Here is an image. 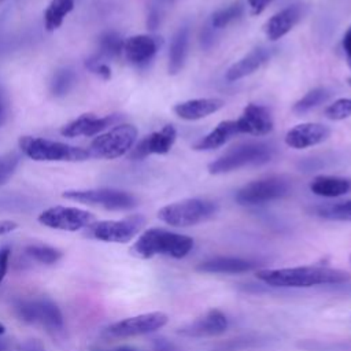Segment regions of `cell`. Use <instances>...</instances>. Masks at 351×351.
<instances>
[{"instance_id": "1", "label": "cell", "mask_w": 351, "mask_h": 351, "mask_svg": "<svg viewBox=\"0 0 351 351\" xmlns=\"http://www.w3.org/2000/svg\"><path fill=\"white\" fill-rule=\"evenodd\" d=\"M256 277L265 284L281 288H308L315 285L343 284L351 278V276L341 269L325 266L265 269L259 270Z\"/></svg>"}, {"instance_id": "2", "label": "cell", "mask_w": 351, "mask_h": 351, "mask_svg": "<svg viewBox=\"0 0 351 351\" xmlns=\"http://www.w3.org/2000/svg\"><path fill=\"white\" fill-rule=\"evenodd\" d=\"M193 248V239L160 228H151L143 232L130 248L134 256L148 259L155 255L184 258Z\"/></svg>"}, {"instance_id": "3", "label": "cell", "mask_w": 351, "mask_h": 351, "mask_svg": "<svg viewBox=\"0 0 351 351\" xmlns=\"http://www.w3.org/2000/svg\"><path fill=\"white\" fill-rule=\"evenodd\" d=\"M21 151L37 162H81L90 158L89 151L40 137L23 136L19 138Z\"/></svg>"}, {"instance_id": "4", "label": "cell", "mask_w": 351, "mask_h": 351, "mask_svg": "<svg viewBox=\"0 0 351 351\" xmlns=\"http://www.w3.org/2000/svg\"><path fill=\"white\" fill-rule=\"evenodd\" d=\"M273 148L266 143H245L233 147L207 166L210 174H223L245 166H259L273 158Z\"/></svg>"}, {"instance_id": "5", "label": "cell", "mask_w": 351, "mask_h": 351, "mask_svg": "<svg viewBox=\"0 0 351 351\" xmlns=\"http://www.w3.org/2000/svg\"><path fill=\"white\" fill-rule=\"evenodd\" d=\"M217 206L204 199H184L170 203L158 211V218L176 228H186L200 223L214 215Z\"/></svg>"}, {"instance_id": "6", "label": "cell", "mask_w": 351, "mask_h": 351, "mask_svg": "<svg viewBox=\"0 0 351 351\" xmlns=\"http://www.w3.org/2000/svg\"><path fill=\"white\" fill-rule=\"evenodd\" d=\"M137 140V129L133 125L122 123L114 126L106 133L99 134L89 147V155L93 158L115 159L130 151Z\"/></svg>"}, {"instance_id": "7", "label": "cell", "mask_w": 351, "mask_h": 351, "mask_svg": "<svg viewBox=\"0 0 351 351\" xmlns=\"http://www.w3.org/2000/svg\"><path fill=\"white\" fill-rule=\"evenodd\" d=\"M145 225V218L140 214L129 215L117 221L93 222L88 230V236L106 243H128L134 239Z\"/></svg>"}, {"instance_id": "8", "label": "cell", "mask_w": 351, "mask_h": 351, "mask_svg": "<svg viewBox=\"0 0 351 351\" xmlns=\"http://www.w3.org/2000/svg\"><path fill=\"white\" fill-rule=\"evenodd\" d=\"M63 197L84 204L100 206L107 210H130L137 206V199L132 193L111 188L73 189L66 191Z\"/></svg>"}, {"instance_id": "9", "label": "cell", "mask_w": 351, "mask_h": 351, "mask_svg": "<svg viewBox=\"0 0 351 351\" xmlns=\"http://www.w3.org/2000/svg\"><path fill=\"white\" fill-rule=\"evenodd\" d=\"M289 192V182L284 177L271 176L245 184L236 193V202L243 206L263 204L284 197Z\"/></svg>"}, {"instance_id": "10", "label": "cell", "mask_w": 351, "mask_h": 351, "mask_svg": "<svg viewBox=\"0 0 351 351\" xmlns=\"http://www.w3.org/2000/svg\"><path fill=\"white\" fill-rule=\"evenodd\" d=\"M16 315L27 324H41L48 330H60L63 328V315L55 302L48 298L34 300H21L15 304Z\"/></svg>"}, {"instance_id": "11", "label": "cell", "mask_w": 351, "mask_h": 351, "mask_svg": "<svg viewBox=\"0 0 351 351\" xmlns=\"http://www.w3.org/2000/svg\"><path fill=\"white\" fill-rule=\"evenodd\" d=\"M95 215L86 210L66 206H53L38 215V222L47 228L77 232L89 228L95 222Z\"/></svg>"}, {"instance_id": "12", "label": "cell", "mask_w": 351, "mask_h": 351, "mask_svg": "<svg viewBox=\"0 0 351 351\" xmlns=\"http://www.w3.org/2000/svg\"><path fill=\"white\" fill-rule=\"evenodd\" d=\"M167 315L162 311L144 313L117 321L106 328L104 335L112 339H125L152 333L167 324Z\"/></svg>"}, {"instance_id": "13", "label": "cell", "mask_w": 351, "mask_h": 351, "mask_svg": "<svg viewBox=\"0 0 351 351\" xmlns=\"http://www.w3.org/2000/svg\"><path fill=\"white\" fill-rule=\"evenodd\" d=\"M177 138V130L173 125H166L144 137L130 152L132 159H144L152 154H167Z\"/></svg>"}, {"instance_id": "14", "label": "cell", "mask_w": 351, "mask_h": 351, "mask_svg": "<svg viewBox=\"0 0 351 351\" xmlns=\"http://www.w3.org/2000/svg\"><path fill=\"white\" fill-rule=\"evenodd\" d=\"M330 134V129L322 123L306 122L289 129L285 134V143L295 149H304L324 143Z\"/></svg>"}, {"instance_id": "15", "label": "cell", "mask_w": 351, "mask_h": 351, "mask_svg": "<svg viewBox=\"0 0 351 351\" xmlns=\"http://www.w3.org/2000/svg\"><path fill=\"white\" fill-rule=\"evenodd\" d=\"M239 133L252 136H265L273 130V119L270 111L265 106L248 104L239 119H236Z\"/></svg>"}, {"instance_id": "16", "label": "cell", "mask_w": 351, "mask_h": 351, "mask_svg": "<svg viewBox=\"0 0 351 351\" xmlns=\"http://www.w3.org/2000/svg\"><path fill=\"white\" fill-rule=\"evenodd\" d=\"M159 49V40L148 34H137L125 40L123 53L129 63L144 66L152 60Z\"/></svg>"}, {"instance_id": "17", "label": "cell", "mask_w": 351, "mask_h": 351, "mask_svg": "<svg viewBox=\"0 0 351 351\" xmlns=\"http://www.w3.org/2000/svg\"><path fill=\"white\" fill-rule=\"evenodd\" d=\"M228 328V318L219 310H211L204 315L196 318L191 324L180 328V333L191 337L217 336L225 332Z\"/></svg>"}, {"instance_id": "18", "label": "cell", "mask_w": 351, "mask_h": 351, "mask_svg": "<svg viewBox=\"0 0 351 351\" xmlns=\"http://www.w3.org/2000/svg\"><path fill=\"white\" fill-rule=\"evenodd\" d=\"M119 119V115H107V117H93L92 114H84L70 123L64 125L60 129V133L66 137H77V136H95L108 126L115 123Z\"/></svg>"}, {"instance_id": "19", "label": "cell", "mask_w": 351, "mask_h": 351, "mask_svg": "<svg viewBox=\"0 0 351 351\" xmlns=\"http://www.w3.org/2000/svg\"><path fill=\"white\" fill-rule=\"evenodd\" d=\"M225 106L222 99L218 97H202V99H192L186 101L177 103L173 107V111L177 117L185 121H196L204 117H208Z\"/></svg>"}, {"instance_id": "20", "label": "cell", "mask_w": 351, "mask_h": 351, "mask_svg": "<svg viewBox=\"0 0 351 351\" xmlns=\"http://www.w3.org/2000/svg\"><path fill=\"white\" fill-rule=\"evenodd\" d=\"M302 18L300 4H292L274 14L265 25V33L270 41L284 37Z\"/></svg>"}, {"instance_id": "21", "label": "cell", "mask_w": 351, "mask_h": 351, "mask_svg": "<svg viewBox=\"0 0 351 351\" xmlns=\"http://www.w3.org/2000/svg\"><path fill=\"white\" fill-rule=\"evenodd\" d=\"M271 56V51L263 47L255 48L251 52H248L245 56H243L240 60L233 63L225 73V78L229 82L241 80L254 71H256L263 63L269 60Z\"/></svg>"}, {"instance_id": "22", "label": "cell", "mask_w": 351, "mask_h": 351, "mask_svg": "<svg viewBox=\"0 0 351 351\" xmlns=\"http://www.w3.org/2000/svg\"><path fill=\"white\" fill-rule=\"evenodd\" d=\"M256 266L255 262L243 259V258H233V256H218L210 261L202 262L197 266L199 271L203 273H221V274H237L245 273L252 270Z\"/></svg>"}, {"instance_id": "23", "label": "cell", "mask_w": 351, "mask_h": 351, "mask_svg": "<svg viewBox=\"0 0 351 351\" xmlns=\"http://www.w3.org/2000/svg\"><path fill=\"white\" fill-rule=\"evenodd\" d=\"M310 191L324 197H339L351 192V178L337 176H317L310 182Z\"/></svg>"}, {"instance_id": "24", "label": "cell", "mask_w": 351, "mask_h": 351, "mask_svg": "<svg viewBox=\"0 0 351 351\" xmlns=\"http://www.w3.org/2000/svg\"><path fill=\"white\" fill-rule=\"evenodd\" d=\"M234 134H239L236 121H222L213 129L208 134L200 138L195 145L193 149L196 151H211L215 148L222 147L228 140H230Z\"/></svg>"}, {"instance_id": "25", "label": "cell", "mask_w": 351, "mask_h": 351, "mask_svg": "<svg viewBox=\"0 0 351 351\" xmlns=\"http://www.w3.org/2000/svg\"><path fill=\"white\" fill-rule=\"evenodd\" d=\"M189 43V29L186 26L180 27L171 38L170 51H169V73L177 74L181 71Z\"/></svg>"}, {"instance_id": "26", "label": "cell", "mask_w": 351, "mask_h": 351, "mask_svg": "<svg viewBox=\"0 0 351 351\" xmlns=\"http://www.w3.org/2000/svg\"><path fill=\"white\" fill-rule=\"evenodd\" d=\"M75 0H51L44 12V25L48 32L56 30L66 15H69L74 8Z\"/></svg>"}, {"instance_id": "27", "label": "cell", "mask_w": 351, "mask_h": 351, "mask_svg": "<svg viewBox=\"0 0 351 351\" xmlns=\"http://www.w3.org/2000/svg\"><path fill=\"white\" fill-rule=\"evenodd\" d=\"M25 254L43 265H53L62 258V251L47 244H30L25 248Z\"/></svg>"}, {"instance_id": "28", "label": "cell", "mask_w": 351, "mask_h": 351, "mask_svg": "<svg viewBox=\"0 0 351 351\" xmlns=\"http://www.w3.org/2000/svg\"><path fill=\"white\" fill-rule=\"evenodd\" d=\"M122 37L115 32H106L99 38V53L103 58H117L123 52Z\"/></svg>"}, {"instance_id": "29", "label": "cell", "mask_w": 351, "mask_h": 351, "mask_svg": "<svg viewBox=\"0 0 351 351\" xmlns=\"http://www.w3.org/2000/svg\"><path fill=\"white\" fill-rule=\"evenodd\" d=\"M330 96L329 90L326 88H315L310 92H307L300 100H298L295 104H293V111L296 114H303V112H307L310 110H313L314 107L319 106L321 103L326 101L328 97Z\"/></svg>"}, {"instance_id": "30", "label": "cell", "mask_w": 351, "mask_h": 351, "mask_svg": "<svg viewBox=\"0 0 351 351\" xmlns=\"http://www.w3.org/2000/svg\"><path fill=\"white\" fill-rule=\"evenodd\" d=\"M74 81H75V74L71 69H67V67L59 69L58 71H55L51 80L49 89L55 96H64L73 88Z\"/></svg>"}, {"instance_id": "31", "label": "cell", "mask_w": 351, "mask_h": 351, "mask_svg": "<svg viewBox=\"0 0 351 351\" xmlns=\"http://www.w3.org/2000/svg\"><path fill=\"white\" fill-rule=\"evenodd\" d=\"M315 213H317V215L326 218V219L351 221V200L339 202L335 204L319 206V207H317Z\"/></svg>"}, {"instance_id": "32", "label": "cell", "mask_w": 351, "mask_h": 351, "mask_svg": "<svg viewBox=\"0 0 351 351\" xmlns=\"http://www.w3.org/2000/svg\"><path fill=\"white\" fill-rule=\"evenodd\" d=\"M243 12V7L240 3L230 4L225 8H221L215 11L211 16V26L215 29H222L226 25H229L232 21L237 19Z\"/></svg>"}, {"instance_id": "33", "label": "cell", "mask_w": 351, "mask_h": 351, "mask_svg": "<svg viewBox=\"0 0 351 351\" xmlns=\"http://www.w3.org/2000/svg\"><path fill=\"white\" fill-rule=\"evenodd\" d=\"M19 165V155L15 151L0 155V186L4 185L15 173Z\"/></svg>"}, {"instance_id": "34", "label": "cell", "mask_w": 351, "mask_h": 351, "mask_svg": "<svg viewBox=\"0 0 351 351\" xmlns=\"http://www.w3.org/2000/svg\"><path fill=\"white\" fill-rule=\"evenodd\" d=\"M325 117L332 121H341L351 117V99L341 97L335 100L326 107Z\"/></svg>"}, {"instance_id": "35", "label": "cell", "mask_w": 351, "mask_h": 351, "mask_svg": "<svg viewBox=\"0 0 351 351\" xmlns=\"http://www.w3.org/2000/svg\"><path fill=\"white\" fill-rule=\"evenodd\" d=\"M85 66L95 74H97L99 77H101L103 80H108L111 77V69L108 67L107 63H104L103 60H100L99 56H92L89 59H86Z\"/></svg>"}, {"instance_id": "36", "label": "cell", "mask_w": 351, "mask_h": 351, "mask_svg": "<svg viewBox=\"0 0 351 351\" xmlns=\"http://www.w3.org/2000/svg\"><path fill=\"white\" fill-rule=\"evenodd\" d=\"M10 256H11V248L8 245L0 247V284L5 278V274L8 270V263H10Z\"/></svg>"}, {"instance_id": "37", "label": "cell", "mask_w": 351, "mask_h": 351, "mask_svg": "<svg viewBox=\"0 0 351 351\" xmlns=\"http://www.w3.org/2000/svg\"><path fill=\"white\" fill-rule=\"evenodd\" d=\"M248 1V7H250V12L252 15H259L265 11V8L273 1V0H247Z\"/></svg>"}, {"instance_id": "38", "label": "cell", "mask_w": 351, "mask_h": 351, "mask_svg": "<svg viewBox=\"0 0 351 351\" xmlns=\"http://www.w3.org/2000/svg\"><path fill=\"white\" fill-rule=\"evenodd\" d=\"M152 344H154V351H181L178 347H176L173 343H170L163 337L155 339Z\"/></svg>"}, {"instance_id": "39", "label": "cell", "mask_w": 351, "mask_h": 351, "mask_svg": "<svg viewBox=\"0 0 351 351\" xmlns=\"http://www.w3.org/2000/svg\"><path fill=\"white\" fill-rule=\"evenodd\" d=\"M8 117V106H7V97L3 90V86L0 85V126H3Z\"/></svg>"}, {"instance_id": "40", "label": "cell", "mask_w": 351, "mask_h": 351, "mask_svg": "<svg viewBox=\"0 0 351 351\" xmlns=\"http://www.w3.org/2000/svg\"><path fill=\"white\" fill-rule=\"evenodd\" d=\"M344 53H346V59H347V64L351 69V27L344 33L343 36V41H341Z\"/></svg>"}, {"instance_id": "41", "label": "cell", "mask_w": 351, "mask_h": 351, "mask_svg": "<svg viewBox=\"0 0 351 351\" xmlns=\"http://www.w3.org/2000/svg\"><path fill=\"white\" fill-rule=\"evenodd\" d=\"M16 223L14 221H8V219H1L0 221V236H4V234H8L11 233L12 230L16 229Z\"/></svg>"}, {"instance_id": "42", "label": "cell", "mask_w": 351, "mask_h": 351, "mask_svg": "<svg viewBox=\"0 0 351 351\" xmlns=\"http://www.w3.org/2000/svg\"><path fill=\"white\" fill-rule=\"evenodd\" d=\"M115 351H140V350H137L134 347H130V346H121V347L115 348Z\"/></svg>"}, {"instance_id": "43", "label": "cell", "mask_w": 351, "mask_h": 351, "mask_svg": "<svg viewBox=\"0 0 351 351\" xmlns=\"http://www.w3.org/2000/svg\"><path fill=\"white\" fill-rule=\"evenodd\" d=\"M8 350V343L5 340H0V351Z\"/></svg>"}, {"instance_id": "44", "label": "cell", "mask_w": 351, "mask_h": 351, "mask_svg": "<svg viewBox=\"0 0 351 351\" xmlns=\"http://www.w3.org/2000/svg\"><path fill=\"white\" fill-rule=\"evenodd\" d=\"M4 332H5V326L0 322V336H1V335H4Z\"/></svg>"}, {"instance_id": "45", "label": "cell", "mask_w": 351, "mask_h": 351, "mask_svg": "<svg viewBox=\"0 0 351 351\" xmlns=\"http://www.w3.org/2000/svg\"><path fill=\"white\" fill-rule=\"evenodd\" d=\"M347 84L351 86V77H348V78H347Z\"/></svg>"}, {"instance_id": "46", "label": "cell", "mask_w": 351, "mask_h": 351, "mask_svg": "<svg viewBox=\"0 0 351 351\" xmlns=\"http://www.w3.org/2000/svg\"><path fill=\"white\" fill-rule=\"evenodd\" d=\"M93 351H104V350H100V348H96V350H93Z\"/></svg>"}, {"instance_id": "47", "label": "cell", "mask_w": 351, "mask_h": 351, "mask_svg": "<svg viewBox=\"0 0 351 351\" xmlns=\"http://www.w3.org/2000/svg\"><path fill=\"white\" fill-rule=\"evenodd\" d=\"M350 262H351V256H350Z\"/></svg>"}]
</instances>
